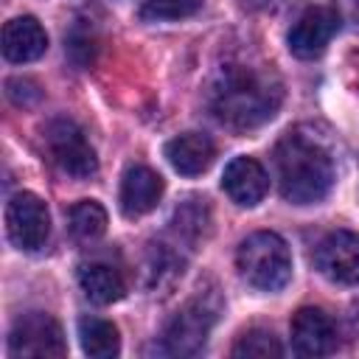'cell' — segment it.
<instances>
[{"label": "cell", "mask_w": 359, "mask_h": 359, "mask_svg": "<svg viewBox=\"0 0 359 359\" xmlns=\"http://www.w3.org/2000/svg\"><path fill=\"white\" fill-rule=\"evenodd\" d=\"M48 50V34L34 17H14L3 25V56L14 65L39 59Z\"/></svg>", "instance_id": "4fadbf2b"}, {"label": "cell", "mask_w": 359, "mask_h": 359, "mask_svg": "<svg viewBox=\"0 0 359 359\" xmlns=\"http://www.w3.org/2000/svg\"><path fill=\"white\" fill-rule=\"evenodd\" d=\"M79 342L81 351L93 359H112L121 353V337L118 328L109 320L101 317H81L79 320Z\"/></svg>", "instance_id": "2e32d148"}, {"label": "cell", "mask_w": 359, "mask_h": 359, "mask_svg": "<svg viewBox=\"0 0 359 359\" xmlns=\"http://www.w3.org/2000/svg\"><path fill=\"white\" fill-rule=\"evenodd\" d=\"M238 275L258 292H280L292 278V255L286 241L272 230H258L238 244Z\"/></svg>", "instance_id": "3957f363"}, {"label": "cell", "mask_w": 359, "mask_h": 359, "mask_svg": "<svg viewBox=\"0 0 359 359\" xmlns=\"http://www.w3.org/2000/svg\"><path fill=\"white\" fill-rule=\"evenodd\" d=\"M314 266L320 269L323 278L334 283L356 286L359 283V233H351V230L328 233L314 250Z\"/></svg>", "instance_id": "ba28073f"}, {"label": "cell", "mask_w": 359, "mask_h": 359, "mask_svg": "<svg viewBox=\"0 0 359 359\" xmlns=\"http://www.w3.org/2000/svg\"><path fill=\"white\" fill-rule=\"evenodd\" d=\"M165 157L177 174L196 177L210 168V163L216 157V146L202 132H182L165 143Z\"/></svg>", "instance_id": "5bb4252c"}, {"label": "cell", "mask_w": 359, "mask_h": 359, "mask_svg": "<svg viewBox=\"0 0 359 359\" xmlns=\"http://www.w3.org/2000/svg\"><path fill=\"white\" fill-rule=\"evenodd\" d=\"M67 227L76 241H95L107 233V210L95 199H81L70 208Z\"/></svg>", "instance_id": "e0dca14e"}, {"label": "cell", "mask_w": 359, "mask_h": 359, "mask_svg": "<svg viewBox=\"0 0 359 359\" xmlns=\"http://www.w3.org/2000/svg\"><path fill=\"white\" fill-rule=\"evenodd\" d=\"M165 191V182L157 171L149 165H129L121 180V210L126 219H137L157 208L160 196Z\"/></svg>", "instance_id": "7c38bea8"}, {"label": "cell", "mask_w": 359, "mask_h": 359, "mask_svg": "<svg viewBox=\"0 0 359 359\" xmlns=\"http://www.w3.org/2000/svg\"><path fill=\"white\" fill-rule=\"evenodd\" d=\"M202 0H143L140 20L143 22H165V20H182L196 14Z\"/></svg>", "instance_id": "d6986e66"}, {"label": "cell", "mask_w": 359, "mask_h": 359, "mask_svg": "<svg viewBox=\"0 0 359 359\" xmlns=\"http://www.w3.org/2000/svg\"><path fill=\"white\" fill-rule=\"evenodd\" d=\"M6 95L17 104V107H28L39 98V87L31 79H8L6 81Z\"/></svg>", "instance_id": "44dd1931"}, {"label": "cell", "mask_w": 359, "mask_h": 359, "mask_svg": "<svg viewBox=\"0 0 359 359\" xmlns=\"http://www.w3.org/2000/svg\"><path fill=\"white\" fill-rule=\"evenodd\" d=\"M6 233L17 250H42L50 236V213L45 202L31 191L14 194L6 205Z\"/></svg>", "instance_id": "52a82bcc"}, {"label": "cell", "mask_w": 359, "mask_h": 359, "mask_svg": "<svg viewBox=\"0 0 359 359\" xmlns=\"http://www.w3.org/2000/svg\"><path fill=\"white\" fill-rule=\"evenodd\" d=\"M67 353V342L62 325L45 311H28L14 320L8 331V356H36V359H59Z\"/></svg>", "instance_id": "8992f818"}, {"label": "cell", "mask_w": 359, "mask_h": 359, "mask_svg": "<svg viewBox=\"0 0 359 359\" xmlns=\"http://www.w3.org/2000/svg\"><path fill=\"white\" fill-rule=\"evenodd\" d=\"M280 353H283L280 342L275 339L272 331H264V328H250L233 345V356L238 359H278Z\"/></svg>", "instance_id": "ac0fdd59"}, {"label": "cell", "mask_w": 359, "mask_h": 359, "mask_svg": "<svg viewBox=\"0 0 359 359\" xmlns=\"http://www.w3.org/2000/svg\"><path fill=\"white\" fill-rule=\"evenodd\" d=\"M79 286L98 306H109L126 294L123 275L115 266L101 264V261H90V264L79 266Z\"/></svg>", "instance_id": "9a60e30c"}, {"label": "cell", "mask_w": 359, "mask_h": 359, "mask_svg": "<svg viewBox=\"0 0 359 359\" xmlns=\"http://www.w3.org/2000/svg\"><path fill=\"white\" fill-rule=\"evenodd\" d=\"M241 3H244V6H264L266 0H241Z\"/></svg>", "instance_id": "7402d4cb"}, {"label": "cell", "mask_w": 359, "mask_h": 359, "mask_svg": "<svg viewBox=\"0 0 359 359\" xmlns=\"http://www.w3.org/2000/svg\"><path fill=\"white\" fill-rule=\"evenodd\" d=\"M275 174L280 196L292 205L323 202L334 185V157L311 132L289 129L275 146Z\"/></svg>", "instance_id": "7a4b0ae2"}, {"label": "cell", "mask_w": 359, "mask_h": 359, "mask_svg": "<svg viewBox=\"0 0 359 359\" xmlns=\"http://www.w3.org/2000/svg\"><path fill=\"white\" fill-rule=\"evenodd\" d=\"M45 149L53 165L73 180H90L98 171L93 146L87 143L84 132L67 118H56L45 126Z\"/></svg>", "instance_id": "5b68a950"}, {"label": "cell", "mask_w": 359, "mask_h": 359, "mask_svg": "<svg viewBox=\"0 0 359 359\" xmlns=\"http://www.w3.org/2000/svg\"><path fill=\"white\" fill-rule=\"evenodd\" d=\"M222 188L224 194L241 205V208H252L258 205L266 191H269V177L264 171V165L255 160V157H233L227 165H224V174H222Z\"/></svg>", "instance_id": "30bf717a"}, {"label": "cell", "mask_w": 359, "mask_h": 359, "mask_svg": "<svg viewBox=\"0 0 359 359\" xmlns=\"http://www.w3.org/2000/svg\"><path fill=\"white\" fill-rule=\"evenodd\" d=\"M216 314H219V300L213 292L194 294L165 325V334H163L165 353L196 356L208 342V334L216 323Z\"/></svg>", "instance_id": "277c9868"}, {"label": "cell", "mask_w": 359, "mask_h": 359, "mask_svg": "<svg viewBox=\"0 0 359 359\" xmlns=\"http://www.w3.org/2000/svg\"><path fill=\"white\" fill-rule=\"evenodd\" d=\"M174 224H177V230H180L182 236L196 238V236L205 230V224H208V208H205V199H202V205H199V199H191L188 205L177 208V213H174Z\"/></svg>", "instance_id": "ffe728a7"}, {"label": "cell", "mask_w": 359, "mask_h": 359, "mask_svg": "<svg viewBox=\"0 0 359 359\" xmlns=\"http://www.w3.org/2000/svg\"><path fill=\"white\" fill-rule=\"evenodd\" d=\"M280 98V81L264 65H222L208 87V107L213 118L230 129H255L266 123L278 112Z\"/></svg>", "instance_id": "6da1fadb"}, {"label": "cell", "mask_w": 359, "mask_h": 359, "mask_svg": "<svg viewBox=\"0 0 359 359\" xmlns=\"http://www.w3.org/2000/svg\"><path fill=\"white\" fill-rule=\"evenodd\" d=\"M292 348L300 356H325L337 348V328L323 309H300L292 317Z\"/></svg>", "instance_id": "8fae6325"}, {"label": "cell", "mask_w": 359, "mask_h": 359, "mask_svg": "<svg viewBox=\"0 0 359 359\" xmlns=\"http://www.w3.org/2000/svg\"><path fill=\"white\" fill-rule=\"evenodd\" d=\"M337 31H339V11L331 6H311L294 20L286 42L297 59H317L328 48Z\"/></svg>", "instance_id": "9c48e42d"}]
</instances>
